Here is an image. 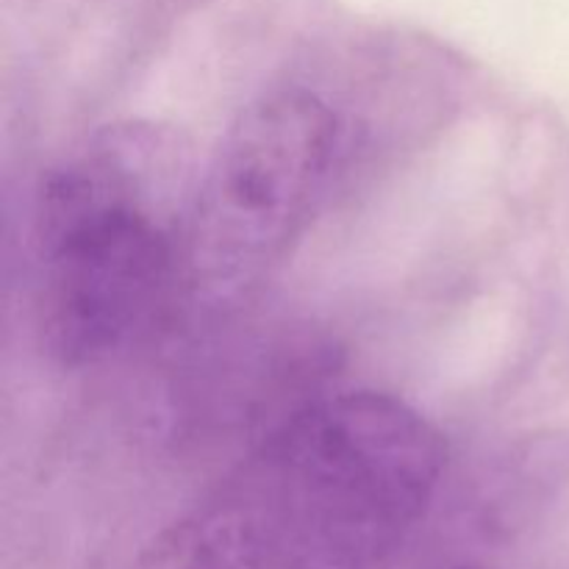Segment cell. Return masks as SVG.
I'll return each instance as SVG.
<instances>
[{
  "label": "cell",
  "instance_id": "6da1fadb",
  "mask_svg": "<svg viewBox=\"0 0 569 569\" xmlns=\"http://www.w3.org/2000/svg\"><path fill=\"white\" fill-rule=\"evenodd\" d=\"M445 470L437 428L403 400L300 406L128 569H389Z\"/></svg>",
  "mask_w": 569,
  "mask_h": 569
},
{
  "label": "cell",
  "instance_id": "3957f363",
  "mask_svg": "<svg viewBox=\"0 0 569 569\" xmlns=\"http://www.w3.org/2000/svg\"><path fill=\"white\" fill-rule=\"evenodd\" d=\"M337 156V114L315 92L281 89L244 109L194 187L178 315L239 309L303 237Z\"/></svg>",
  "mask_w": 569,
  "mask_h": 569
},
{
  "label": "cell",
  "instance_id": "7a4b0ae2",
  "mask_svg": "<svg viewBox=\"0 0 569 569\" xmlns=\"http://www.w3.org/2000/svg\"><path fill=\"white\" fill-rule=\"evenodd\" d=\"M194 187L189 150L150 122L106 128L44 178L37 326L56 361L109 365L178 317Z\"/></svg>",
  "mask_w": 569,
  "mask_h": 569
}]
</instances>
